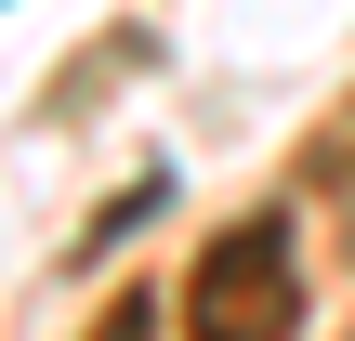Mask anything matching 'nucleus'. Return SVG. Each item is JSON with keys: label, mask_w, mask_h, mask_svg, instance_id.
Here are the masks:
<instances>
[{"label": "nucleus", "mask_w": 355, "mask_h": 341, "mask_svg": "<svg viewBox=\"0 0 355 341\" xmlns=\"http://www.w3.org/2000/svg\"><path fill=\"white\" fill-rule=\"evenodd\" d=\"M92 341H158V302H145V289H119V302H105V329Z\"/></svg>", "instance_id": "obj_2"}, {"label": "nucleus", "mask_w": 355, "mask_h": 341, "mask_svg": "<svg viewBox=\"0 0 355 341\" xmlns=\"http://www.w3.org/2000/svg\"><path fill=\"white\" fill-rule=\"evenodd\" d=\"M290 329H303V263H290V223L250 210L184 263V341H290Z\"/></svg>", "instance_id": "obj_1"}]
</instances>
